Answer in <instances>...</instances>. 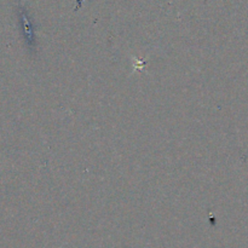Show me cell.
Returning a JSON list of instances; mask_svg holds the SVG:
<instances>
[{
    "instance_id": "cell-1",
    "label": "cell",
    "mask_w": 248,
    "mask_h": 248,
    "mask_svg": "<svg viewBox=\"0 0 248 248\" xmlns=\"http://www.w3.org/2000/svg\"><path fill=\"white\" fill-rule=\"evenodd\" d=\"M21 21H22V31H23V36H24V40H26V44L28 45L29 48L34 50L36 44L35 33H34V27L33 24H31V21L29 19V16L27 15L26 11H22Z\"/></svg>"
}]
</instances>
